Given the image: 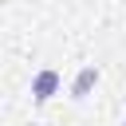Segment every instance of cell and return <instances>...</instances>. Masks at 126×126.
Returning <instances> with one entry per match:
<instances>
[{"label": "cell", "mask_w": 126, "mask_h": 126, "mask_svg": "<svg viewBox=\"0 0 126 126\" xmlns=\"http://www.w3.org/2000/svg\"><path fill=\"white\" fill-rule=\"evenodd\" d=\"M59 87H63V75H59L55 67H43V71H35V79H32V98H35V106L51 102V98L59 94Z\"/></svg>", "instance_id": "obj_1"}, {"label": "cell", "mask_w": 126, "mask_h": 126, "mask_svg": "<svg viewBox=\"0 0 126 126\" xmlns=\"http://www.w3.org/2000/svg\"><path fill=\"white\" fill-rule=\"evenodd\" d=\"M94 87H98V67H94V63H87V67L75 75V83H71V98H75V102H83Z\"/></svg>", "instance_id": "obj_2"}, {"label": "cell", "mask_w": 126, "mask_h": 126, "mask_svg": "<svg viewBox=\"0 0 126 126\" xmlns=\"http://www.w3.org/2000/svg\"><path fill=\"white\" fill-rule=\"evenodd\" d=\"M122 126H126V122H122Z\"/></svg>", "instance_id": "obj_3"}]
</instances>
